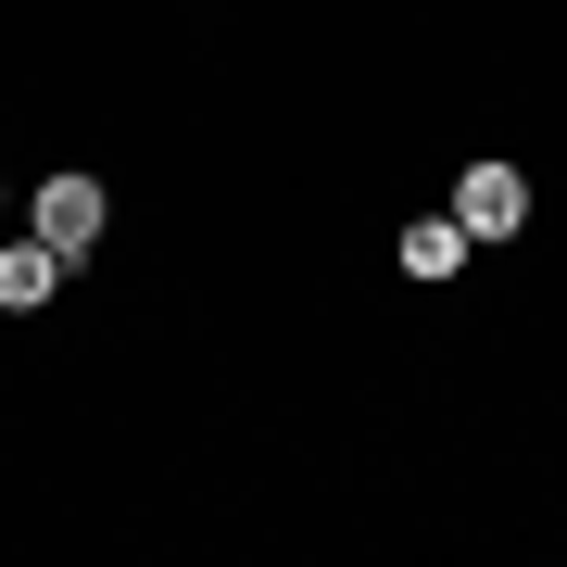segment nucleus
Instances as JSON below:
<instances>
[{"mask_svg": "<svg viewBox=\"0 0 567 567\" xmlns=\"http://www.w3.org/2000/svg\"><path fill=\"white\" fill-rule=\"evenodd\" d=\"M454 227H466V240H517V227H529V177H517V164H466V177H454Z\"/></svg>", "mask_w": 567, "mask_h": 567, "instance_id": "obj_2", "label": "nucleus"}, {"mask_svg": "<svg viewBox=\"0 0 567 567\" xmlns=\"http://www.w3.org/2000/svg\"><path fill=\"white\" fill-rule=\"evenodd\" d=\"M466 252H480V240H466L454 215H416V227H404V278H454Z\"/></svg>", "mask_w": 567, "mask_h": 567, "instance_id": "obj_4", "label": "nucleus"}, {"mask_svg": "<svg viewBox=\"0 0 567 567\" xmlns=\"http://www.w3.org/2000/svg\"><path fill=\"white\" fill-rule=\"evenodd\" d=\"M63 290V252L39 240V227H25V240H0V316H39Z\"/></svg>", "mask_w": 567, "mask_h": 567, "instance_id": "obj_3", "label": "nucleus"}, {"mask_svg": "<svg viewBox=\"0 0 567 567\" xmlns=\"http://www.w3.org/2000/svg\"><path fill=\"white\" fill-rule=\"evenodd\" d=\"M25 227H39V240H51L63 265H89V252H102V227H114V203H102V177H39Z\"/></svg>", "mask_w": 567, "mask_h": 567, "instance_id": "obj_1", "label": "nucleus"}]
</instances>
